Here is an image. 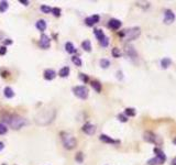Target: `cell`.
Segmentation results:
<instances>
[{"instance_id":"cell-1","label":"cell","mask_w":176,"mask_h":165,"mask_svg":"<svg viewBox=\"0 0 176 165\" xmlns=\"http://www.w3.org/2000/svg\"><path fill=\"white\" fill-rule=\"evenodd\" d=\"M1 119L3 121H6V123H8L13 130H19L22 127L26 126V123H28V121L24 118L18 116V115H10L8 112L1 113Z\"/></svg>"},{"instance_id":"cell-2","label":"cell","mask_w":176,"mask_h":165,"mask_svg":"<svg viewBox=\"0 0 176 165\" xmlns=\"http://www.w3.org/2000/svg\"><path fill=\"white\" fill-rule=\"evenodd\" d=\"M141 34V29L135 26V28H131V29H126L122 32H120L119 35L122 39H125L126 41H133L135 39H138Z\"/></svg>"},{"instance_id":"cell-3","label":"cell","mask_w":176,"mask_h":165,"mask_svg":"<svg viewBox=\"0 0 176 165\" xmlns=\"http://www.w3.org/2000/svg\"><path fill=\"white\" fill-rule=\"evenodd\" d=\"M61 139H62V142H63V145L65 149L67 150H72L76 147V143L77 141L76 139L73 136V135L68 133V132H62L61 133Z\"/></svg>"},{"instance_id":"cell-4","label":"cell","mask_w":176,"mask_h":165,"mask_svg":"<svg viewBox=\"0 0 176 165\" xmlns=\"http://www.w3.org/2000/svg\"><path fill=\"white\" fill-rule=\"evenodd\" d=\"M73 92L76 97L81 98V99H87L89 92L86 86H76L73 88Z\"/></svg>"},{"instance_id":"cell-5","label":"cell","mask_w":176,"mask_h":165,"mask_svg":"<svg viewBox=\"0 0 176 165\" xmlns=\"http://www.w3.org/2000/svg\"><path fill=\"white\" fill-rule=\"evenodd\" d=\"M50 112H51L50 110H45L43 112H40V115L37 117V123H38V124H42V123H43V120H46V121H45L46 124L50 123L51 121L53 120V118H54V117L50 116Z\"/></svg>"},{"instance_id":"cell-6","label":"cell","mask_w":176,"mask_h":165,"mask_svg":"<svg viewBox=\"0 0 176 165\" xmlns=\"http://www.w3.org/2000/svg\"><path fill=\"white\" fill-rule=\"evenodd\" d=\"M143 139L149 143H156V144L158 143V136L152 131H145L143 134Z\"/></svg>"},{"instance_id":"cell-7","label":"cell","mask_w":176,"mask_h":165,"mask_svg":"<svg viewBox=\"0 0 176 165\" xmlns=\"http://www.w3.org/2000/svg\"><path fill=\"white\" fill-rule=\"evenodd\" d=\"M175 20V14L174 12L171 10V9H167L165 13H164V23L165 24H172Z\"/></svg>"},{"instance_id":"cell-8","label":"cell","mask_w":176,"mask_h":165,"mask_svg":"<svg viewBox=\"0 0 176 165\" xmlns=\"http://www.w3.org/2000/svg\"><path fill=\"white\" fill-rule=\"evenodd\" d=\"M51 44V39L46 34H42L41 35V39H40V46L42 49H49Z\"/></svg>"},{"instance_id":"cell-9","label":"cell","mask_w":176,"mask_h":165,"mask_svg":"<svg viewBox=\"0 0 176 165\" xmlns=\"http://www.w3.org/2000/svg\"><path fill=\"white\" fill-rule=\"evenodd\" d=\"M99 20H100V17H99L98 14H94V16H91V17H88V18L85 19V23H86L88 26H93L94 24L98 23Z\"/></svg>"},{"instance_id":"cell-10","label":"cell","mask_w":176,"mask_h":165,"mask_svg":"<svg viewBox=\"0 0 176 165\" xmlns=\"http://www.w3.org/2000/svg\"><path fill=\"white\" fill-rule=\"evenodd\" d=\"M83 131L88 135H93L96 132V127L91 123H85L83 126Z\"/></svg>"},{"instance_id":"cell-11","label":"cell","mask_w":176,"mask_h":165,"mask_svg":"<svg viewBox=\"0 0 176 165\" xmlns=\"http://www.w3.org/2000/svg\"><path fill=\"white\" fill-rule=\"evenodd\" d=\"M43 75H44V78H45L46 80H52L56 77V73H55V71H54V69H51V68L45 69Z\"/></svg>"},{"instance_id":"cell-12","label":"cell","mask_w":176,"mask_h":165,"mask_svg":"<svg viewBox=\"0 0 176 165\" xmlns=\"http://www.w3.org/2000/svg\"><path fill=\"white\" fill-rule=\"evenodd\" d=\"M154 153L156 154V156L155 158H157V159L160 160V162H161V164H163L164 162L166 161V155L164 154V152L161 150V149H158V147H155L154 149Z\"/></svg>"},{"instance_id":"cell-13","label":"cell","mask_w":176,"mask_h":165,"mask_svg":"<svg viewBox=\"0 0 176 165\" xmlns=\"http://www.w3.org/2000/svg\"><path fill=\"white\" fill-rule=\"evenodd\" d=\"M109 28L110 29H112V30H118L120 29V26H121V21L118 20V19H111L110 21H109Z\"/></svg>"},{"instance_id":"cell-14","label":"cell","mask_w":176,"mask_h":165,"mask_svg":"<svg viewBox=\"0 0 176 165\" xmlns=\"http://www.w3.org/2000/svg\"><path fill=\"white\" fill-rule=\"evenodd\" d=\"M99 139H100V141H102V142H105V143H110V144H118V143H120V141L113 140V139H111L110 136H108V135H106V134H101L100 136H99Z\"/></svg>"},{"instance_id":"cell-15","label":"cell","mask_w":176,"mask_h":165,"mask_svg":"<svg viewBox=\"0 0 176 165\" xmlns=\"http://www.w3.org/2000/svg\"><path fill=\"white\" fill-rule=\"evenodd\" d=\"M126 52H127V54L129 55L131 58H137V57H138V53H137V51H135L134 48L131 46V45H128V46H127Z\"/></svg>"},{"instance_id":"cell-16","label":"cell","mask_w":176,"mask_h":165,"mask_svg":"<svg viewBox=\"0 0 176 165\" xmlns=\"http://www.w3.org/2000/svg\"><path fill=\"white\" fill-rule=\"evenodd\" d=\"M171 64H172V60H171L170 57H164V58H162V61H161V66H162V68H164V69L170 67Z\"/></svg>"},{"instance_id":"cell-17","label":"cell","mask_w":176,"mask_h":165,"mask_svg":"<svg viewBox=\"0 0 176 165\" xmlns=\"http://www.w3.org/2000/svg\"><path fill=\"white\" fill-rule=\"evenodd\" d=\"M35 26H37L38 30L45 31V29H46V22L44 20H39L38 22H37V24H35Z\"/></svg>"},{"instance_id":"cell-18","label":"cell","mask_w":176,"mask_h":165,"mask_svg":"<svg viewBox=\"0 0 176 165\" xmlns=\"http://www.w3.org/2000/svg\"><path fill=\"white\" fill-rule=\"evenodd\" d=\"M94 33H95V35H96V37L99 40V42H100L101 40H104V37H106L101 29H96V30L94 31Z\"/></svg>"},{"instance_id":"cell-19","label":"cell","mask_w":176,"mask_h":165,"mask_svg":"<svg viewBox=\"0 0 176 165\" xmlns=\"http://www.w3.org/2000/svg\"><path fill=\"white\" fill-rule=\"evenodd\" d=\"M82 48L86 52H90L91 51V43H90V41L89 40H85L84 42L82 43Z\"/></svg>"},{"instance_id":"cell-20","label":"cell","mask_w":176,"mask_h":165,"mask_svg":"<svg viewBox=\"0 0 176 165\" xmlns=\"http://www.w3.org/2000/svg\"><path fill=\"white\" fill-rule=\"evenodd\" d=\"M65 50H66V52L69 53V54H72V53H74L76 51V49L74 48V45H73V43L70 42H67L65 44Z\"/></svg>"},{"instance_id":"cell-21","label":"cell","mask_w":176,"mask_h":165,"mask_svg":"<svg viewBox=\"0 0 176 165\" xmlns=\"http://www.w3.org/2000/svg\"><path fill=\"white\" fill-rule=\"evenodd\" d=\"M3 92H5V96L7 98H12L14 96V92H13L12 88H10V87H6Z\"/></svg>"},{"instance_id":"cell-22","label":"cell","mask_w":176,"mask_h":165,"mask_svg":"<svg viewBox=\"0 0 176 165\" xmlns=\"http://www.w3.org/2000/svg\"><path fill=\"white\" fill-rule=\"evenodd\" d=\"M58 75L61 76V77H67L69 75V67L68 66H65L63 67L60 72H58Z\"/></svg>"},{"instance_id":"cell-23","label":"cell","mask_w":176,"mask_h":165,"mask_svg":"<svg viewBox=\"0 0 176 165\" xmlns=\"http://www.w3.org/2000/svg\"><path fill=\"white\" fill-rule=\"evenodd\" d=\"M91 86H93V88H94L97 92H101V84L98 81V80H93V81H91Z\"/></svg>"},{"instance_id":"cell-24","label":"cell","mask_w":176,"mask_h":165,"mask_svg":"<svg viewBox=\"0 0 176 165\" xmlns=\"http://www.w3.org/2000/svg\"><path fill=\"white\" fill-rule=\"evenodd\" d=\"M125 113H126L127 117H134L135 116V109H133V108H127L125 110Z\"/></svg>"},{"instance_id":"cell-25","label":"cell","mask_w":176,"mask_h":165,"mask_svg":"<svg viewBox=\"0 0 176 165\" xmlns=\"http://www.w3.org/2000/svg\"><path fill=\"white\" fill-rule=\"evenodd\" d=\"M8 2L7 1H1L0 2V12H6L8 9Z\"/></svg>"},{"instance_id":"cell-26","label":"cell","mask_w":176,"mask_h":165,"mask_svg":"<svg viewBox=\"0 0 176 165\" xmlns=\"http://www.w3.org/2000/svg\"><path fill=\"white\" fill-rule=\"evenodd\" d=\"M72 62L75 64L76 66H82V60L79 58V57H77V56H73L72 57Z\"/></svg>"},{"instance_id":"cell-27","label":"cell","mask_w":176,"mask_h":165,"mask_svg":"<svg viewBox=\"0 0 176 165\" xmlns=\"http://www.w3.org/2000/svg\"><path fill=\"white\" fill-rule=\"evenodd\" d=\"M100 66L102 68H108L110 66V62L106 58H102V60H100Z\"/></svg>"},{"instance_id":"cell-28","label":"cell","mask_w":176,"mask_h":165,"mask_svg":"<svg viewBox=\"0 0 176 165\" xmlns=\"http://www.w3.org/2000/svg\"><path fill=\"white\" fill-rule=\"evenodd\" d=\"M111 54H112L113 57L118 58V57L121 56V52H120V50L118 49V48H114V49H112V51H111Z\"/></svg>"},{"instance_id":"cell-29","label":"cell","mask_w":176,"mask_h":165,"mask_svg":"<svg viewBox=\"0 0 176 165\" xmlns=\"http://www.w3.org/2000/svg\"><path fill=\"white\" fill-rule=\"evenodd\" d=\"M148 164L149 165H157V164H161V162H160V160L157 159V158H153V159L148 161Z\"/></svg>"},{"instance_id":"cell-30","label":"cell","mask_w":176,"mask_h":165,"mask_svg":"<svg viewBox=\"0 0 176 165\" xmlns=\"http://www.w3.org/2000/svg\"><path fill=\"white\" fill-rule=\"evenodd\" d=\"M41 11L43 13H50V12H52V8L44 5V6H41Z\"/></svg>"},{"instance_id":"cell-31","label":"cell","mask_w":176,"mask_h":165,"mask_svg":"<svg viewBox=\"0 0 176 165\" xmlns=\"http://www.w3.org/2000/svg\"><path fill=\"white\" fill-rule=\"evenodd\" d=\"M61 8H57V7H55V8H52V13L55 16V17H60L61 16Z\"/></svg>"},{"instance_id":"cell-32","label":"cell","mask_w":176,"mask_h":165,"mask_svg":"<svg viewBox=\"0 0 176 165\" xmlns=\"http://www.w3.org/2000/svg\"><path fill=\"white\" fill-rule=\"evenodd\" d=\"M7 131H8V128H7L6 124L0 123V134H6Z\"/></svg>"},{"instance_id":"cell-33","label":"cell","mask_w":176,"mask_h":165,"mask_svg":"<svg viewBox=\"0 0 176 165\" xmlns=\"http://www.w3.org/2000/svg\"><path fill=\"white\" fill-rule=\"evenodd\" d=\"M100 44H101V46H104V48L108 46V44H109V39H108L107 37H104V40H101L100 41Z\"/></svg>"},{"instance_id":"cell-34","label":"cell","mask_w":176,"mask_h":165,"mask_svg":"<svg viewBox=\"0 0 176 165\" xmlns=\"http://www.w3.org/2000/svg\"><path fill=\"white\" fill-rule=\"evenodd\" d=\"M118 119H119L121 122H127V121H128V117H127L126 115H122V113L118 115Z\"/></svg>"},{"instance_id":"cell-35","label":"cell","mask_w":176,"mask_h":165,"mask_svg":"<svg viewBox=\"0 0 176 165\" xmlns=\"http://www.w3.org/2000/svg\"><path fill=\"white\" fill-rule=\"evenodd\" d=\"M79 78H81V80H82L83 83H87L88 80H89V78H88L87 75H85V74H79Z\"/></svg>"},{"instance_id":"cell-36","label":"cell","mask_w":176,"mask_h":165,"mask_svg":"<svg viewBox=\"0 0 176 165\" xmlns=\"http://www.w3.org/2000/svg\"><path fill=\"white\" fill-rule=\"evenodd\" d=\"M75 159H76V161H77L78 163H82V162H83V153L82 152L77 153V154H76V156H75Z\"/></svg>"},{"instance_id":"cell-37","label":"cell","mask_w":176,"mask_h":165,"mask_svg":"<svg viewBox=\"0 0 176 165\" xmlns=\"http://www.w3.org/2000/svg\"><path fill=\"white\" fill-rule=\"evenodd\" d=\"M7 53V48L6 46H1L0 48V55H5Z\"/></svg>"},{"instance_id":"cell-38","label":"cell","mask_w":176,"mask_h":165,"mask_svg":"<svg viewBox=\"0 0 176 165\" xmlns=\"http://www.w3.org/2000/svg\"><path fill=\"white\" fill-rule=\"evenodd\" d=\"M20 3H22V5H24V6H28L30 2H29L28 0H20Z\"/></svg>"},{"instance_id":"cell-39","label":"cell","mask_w":176,"mask_h":165,"mask_svg":"<svg viewBox=\"0 0 176 165\" xmlns=\"http://www.w3.org/2000/svg\"><path fill=\"white\" fill-rule=\"evenodd\" d=\"M9 44H12V41L8 39V40H6V41H5V45H9Z\"/></svg>"},{"instance_id":"cell-40","label":"cell","mask_w":176,"mask_h":165,"mask_svg":"<svg viewBox=\"0 0 176 165\" xmlns=\"http://www.w3.org/2000/svg\"><path fill=\"white\" fill-rule=\"evenodd\" d=\"M3 147H5V144H3V143L0 141V151H2V150H3Z\"/></svg>"},{"instance_id":"cell-41","label":"cell","mask_w":176,"mask_h":165,"mask_svg":"<svg viewBox=\"0 0 176 165\" xmlns=\"http://www.w3.org/2000/svg\"><path fill=\"white\" fill-rule=\"evenodd\" d=\"M172 165H176V158H174V159L172 160V163H171Z\"/></svg>"},{"instance_id":"cell-42","label":"cell","mask_w":176,"mask_h":165,"mask_svg":"<svg viewBox=\"0 0 176 165\" xmlns=\"http://www.w3.org/2000/svg\"><path fill=\"white\" fill-rule=\"evenodd\" d=\"M173 143H174V144H175V145H176V138H175V139H174V140H173Z\"/></svg>"}]
</instances>
